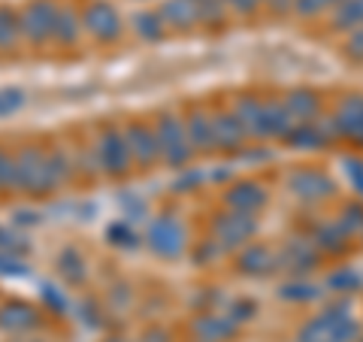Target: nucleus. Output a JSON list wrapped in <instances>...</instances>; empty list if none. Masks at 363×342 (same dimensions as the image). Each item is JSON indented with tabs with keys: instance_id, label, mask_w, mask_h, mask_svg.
Masks as SVG:
<instances>
[{
	"instance_id": "10",
	"label": "nucleus",
	"mask_w": 363,
	"mask_h": 342,
	"mask_svg": "<svg viewBox=\"0 0 363 342\" xmlns=\"http://www.w3.org/2000/svg\"><path fill=\"white\" fill-rule=\"evenodd\" d=\"M291 188L297 191V197H306V200H318V197H324V194L330 191V182H327L321 173H312V170H306V173L294 176Z\"/></svg>"
},
{
	"instance_id": "4",
	"label": "nucleus",
	"mask_w": 363,
	"mask_h": 342,
	"mask_svg": "<svg viewBox=\"0 0 363 342\" xmlns=\"http://www.w3.org/2000/svg\"><path fill=\"white\" fill-rule=\"evenodd\" d=\"M157 145H161V155L169 164H182L191 152L188 149L191 136L185 133V128H182V121L167 118V121H161V128H157Z\"/></svg>"
},
{
	"instance_id": "11",
	"label": "nucleus",
	"mask_w": 363,
	"mask_h": 342,
	"mask_svg": "<svg viewBox=\"0 0 363 342\" xmlns=\"http://www.w3.org/2000/svg\"><path fill=\"white\" fill-rule=\"evenodd\" d=\"M264 200H267L264 191L255 188V185H240V188H233V194H230V206L240 209V212H248V215L264 206Z\"/></svg>"
},
{
	"instance_id": "1",
	"label": "nucleus",
	"mask_w": 363,
	"mask_h": 342,
	"mask_svg": "<svg viewBox=\"0 0 363 342\" xmlns=\"http://www.w3.org/2000/svg\"><path fill=\"white\" fill-rule=\"evenodd\" d=\"M58 179H61V173H58L55 158L43 155L37 149H28V152H21L16 158V176H13V182H18L21 188H28L33 194H37V191L43 194V191H49V188L58 185Z\"/></svg>"
},
{
	"instance_id": "18",
	"label": "nucleus",
	"mask_w": 363,
	"mask_h": 342,
	"mask_svg": "<svg viewBox=\"0 0 363 342\" xmlns=\"http://www.w3.org/2000/svg\"><path fill=\"white\" fill-rule=\"evenodd\" d=\"M330 0H297V6L303 9V13H318V9H324Z\"/></svg>"
},
{
	"instance_id": "3",
	"label": "nucleus",
	"mask_w": 363,
	"mask_h": 342,
	"mask_svg": "<svg viewBox=\"0 0 363 342\" xmlns=\"http://www.w3.org/2000/svg\"><path fill=\"white\" fill-rule=\"evenodd\" d=\"M82 31H88L91 37L97 40H116L121 33V18L118 13L112 9L109 4H104V0H94L85 13H82Z\"/></svg>"
},
{
	"instance_id": "14",
	"label": "nucleus",
	"mask_w": 363,
	"mask_h": 342,
	"mask_svg": "<svg viewBox=\"0 0 363 342\" xmlns=\"http://www.w3.org/2000/svg\"><path fill=\"white\" fill-rule=\"evenodd\" d=\"M18 16H13L9 9H0V45H9L16 40V33H18Z\"/></svg>"
},
{
	"instance_id": "6",
	"label": "nucleus",
	"mask_w": 363,
	"mask_h": 342,
	"mask_svg": "<svg viewBox=\"0 0 363 342\" xmlns=\"http://www.w3.org/2000/svg\"><path fill=\"white\" fill-rule=\"evenodd\" d=\"M100 161H104L106 173H124V167L130 164L128 140H121L118 133H106L100 140Z\"/></svg>"
},
{
	"instance_id": "9",
	"label": "nucleus",
	"mask_w": 363,
	"mask_h": 342,
	"mask_svg": "<svg viewBox=\"0 0 363 342\" xmlns=\"http://www.w3.org/2000/svg\"><path fill=\"white\" fill-rule=\"evenodd\" d=\"M339 128H342L348 136H354V140H363V100L360 97H351L342 104L339 109Z\"/></svg>"
},
{
	"instance_id": "8",
	"label": "nucleus",
	"mask_w": 363,
	"mask_h": 342,
	"mask_svg": "<svg viewBox=\"0 0 363 342\" xmlns=\"http://www.w3.org/2000/svg\"><path fill=\"white\" fill-rule=\"evenodd\" d=\"M128 149H130V158H140L143 164L155 161V158L161 155V145H157V131L133 128L130 136H128Z\"/></svg>"
},
{
	"instance_id": "13",
	"label": "nucleus",
	"mask_w": 363,
	"mask_h": 342,
	"mask_svg": "<svg viewBox=\"0 0 363 342\" xmlns=\"http://www.w3.org/2000/svg\"><path fill=\"white\" fill-rule=\"evenodd\" d=\"M161 25H164V16H157V13L136 16V31H140L145 40H157V37H161V31H164Z\"/></svg>"
},
{
	"instance_id": "17",
	"label": "nucleus",
	"mask_w": 363,
	"mask_h": 342,
	"mask_svg": "<svg viewBox=\"0 0 363 342\" xmlns=\"http://www.w3.org/2000/svg\"><path fill=\"white\" fill-rule=\"evenodd\" d=\"M348 55H354L357 61H363V28H354V37L348 40Z\"/></svg>"
},
{
	"instance_id": "5",
	"label": "nucleus",
	"mask_w": 363,
	"mask_h": 342,
	"mask_svg": "<svg viewBox=\"0 0 363 342\" xmlns=\"http://www.w3.org/2000/svg\"><path fill=\"white\" fill-rule=\"evenodd\" d=\"M152 248L155 252H161V255H167V258L179 255L182 248H185V233H182V227L176 221H169V219L155 221V227H152Z\"/></svg>"
},
{
	"instance_id": "12",
	"label": "nucleus",
	"mask_w": 363,
	"mask_h": 342,
	"mask_svg": "<svg viewBox=\"0 0 363 342\" xmlns=\"http://www.w3.org/2000/svg\"><path fill=\"white\" fill-rule=\"evenodd\" d=\"M336 28H363V0H339Z\"/></svg>"
},
{
	"instance_id": "2",
	"label": "nucleus",
	"mask_w": 363,
	"mask_h": 342,
	"mask_svg": "<svg viewBox=\"0 0 363 342\" xmlns=\"http://www.w3.org/2000/svg\"><path fill=\"white\" fill-rule=\"evenodd\" d=\"M58 13L61 9L55 6L52 0H37V4H30L25 13L18 16V28L30 40H49V37H55V21H58Z\"/></svg>"
},
{
	"instance_id": "7",
	"label": "nucleus",
	"mask_w": 363,
	"mask_h": 342,
	"mask_svg": "<svg viewBox=\"0 0 363 342\" xmlns=\"http://www.w3.org/2000/svg\"><path fill=\"white\" fill-rule=\"evenodd\" d=\"M255 231V221L248 212H240V215H227V219L218 221V239L224 246H240L245 243L248 236Z\"/></svg>"
},
{
	"instance_id": "16",
	"label": "nucleus",
	"mask_w": 363,
	"mask_h": 342,
	"mask_svg": "<svg viewBox=\"0 0 363 342\" xmlns=\"http://www.w3.org/2000/svg\"><path fill=\"white\" fill-rule=\"evenodd\" d=\"M13 176H16V161L0 152V188L9 185V182H13Z\"/></svg>"
},
{
	"instance_id": "15",
	"label": "nucleus",
	"mask_w": 363,
	"mask_h": 342,
	"mask_svg": "<svg viewBox=\"0 0 363 342\" xmlns=\"http://www.w3.org/2000/svg\"><path fill=\"white\" fill-rule=\"evenodd\" d=\"M21 104H25V97H21V91H0V116H9V112H16Z\"/></svg>"
}]
</instances>
